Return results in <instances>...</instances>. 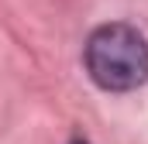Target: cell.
Wrapping results in <instances>:
<instances>
[{"mask_svg":"<svg viewBox=\"0 0 148 144\" xmlns=\"http://www.w3.org/2000/svg\"><path fill=\"white\" fill-rule=\"evenodd\" d=\"M86 72L107 93L148 82V38L131 24H100L86 38Z\"/></svg>","mask_w":148,"mask_h":144,"instance_id":"1","label":"cell"},{"mask_svg":"<svg viewBox=\"0 0 148 144\" xmlns=\"http://www.w3.org/2000/svg\"><path fill=\"white\" fill-rule=\"evenodd\" d=\"M73 144H86V141H73Z\"/></svg>","mask_w":148,"mask_h":144,"instance_id":"2","label":"cell"}]
</instances>
